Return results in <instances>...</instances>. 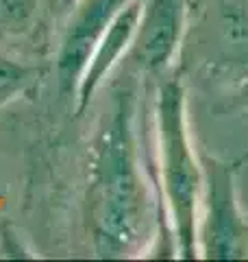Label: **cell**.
I'll return each mask as SVG.
<instances>
[{
    "instance_id": "obj_1",
    "label": "cell",
    "mask_w": 248,
    "mask_h": 262,
    "mask_svg": "<svg viewBox=\"0 0 248 262\" xmlns=\"http://www.w3.org/2000/svg\"><path fill=\"white\" fill-rule=\"evenodd\" d=\"M144 203L129 98L118 94L98 138L94 160L92 219L103 256H115L137 238L144 223Z\"/></svg>"
},
{
    "instance_id": "obj_2",
    "label": "cell",
    "mask_w": 248,
    "mask_h": 262,
    "mask_svg": "<svg viewBox=\"0 0 248 262\" xmlns=\"http://www.w3.org/2000/svg\"><path fill=\"white\" fill-rule=\"evenodd\" d=\"M157 140L165 206L181 258H198V203L205 173L192 149L185 118V90L181 79H168L157 98Z\"/></svg>"
},
{
    "instance_id": "obj_3",
    "label": "cell",
    "mask_w": 248,
    "mask_h": 262,
    "mask_svg": "<svg viewBox=\"0 0 248 262\" xmlns=\"http://www.w3.org/2000/svg\"><path fill=\"white\" fill-rule=\"evenodd\" d=\"M207 214L203 234H198L201 253L207 258H242L246 251L244 221L235 199L233 170L218 160L207 162L205 170Z\"/></svg>"
},
{
    "instance_id": "obj_4",
    "label": "cell",
    "mask_w": 248,
    "mask_h": 262,
    "mask_svg": "<svg viewBox=\"0 0 248 262\" xmlns=\"http://www.w3.org/2000/svg\"><path fill=\"white\" fill-rule=\"evenodd\" d=\"M185 31V0H144L131 57L146 72L163 75Z\"/></svg>"
},
{
    "instance_id": "obj_5",
    "label": "cell",
    "mask_w": 248,
    "mask_h": 262,
    "mask_svg": "<svg viewBox=\"0 0 248 262\" xmlns=\"http://www.w3.org/2000/svg\"><path fill=\"white\" fill-rule=\"evenodd\" d=\"M129 0H83L65 31L59 53V79L70 90L81 79L96 42Z\"/></svg>"
},
{
    "instance_id": "obj_6",
    "label": "cell",
    "mask_w": 248,
    "mask_h": 262,
    "mask_svg": "<svg viewBox=\"0 0 248 262\" xmlns=\"http://www.w3.org/2000/svg\"><path fill=\"white\" fill-rule=\"evenodd\" d=\"M144 0H129L127 7L115 15V20L107 27V31L96 42L92 55L87 59V66L79 79V112L87 107L92 101L96 90L103 85L105 77L115 66V61L127 53L135 39V31L139 24V15H142Z\"/></svg>"
},
{
    "instance_id": "obj_7",
    "label": "cell",
    "mask_w": 248,
    "mask_h": 262,
    "mask_svg": "<svg viewBox=\"0 0 248 262\" xmlns=\"http://www.w3.org/2000/svg\"><path fill=\"white\" fill-rule=\"evenodd\" d=\"M29 83V70L11 59L0 57V105L11 101Z\"/></svg>"
}]
</instances>
